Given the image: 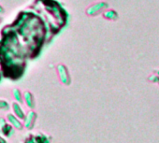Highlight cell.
I'll list each match as a JSON object with an SVG mask.
<instances>
[{
	"instance_id": "cell-4",
	"label": "cell",
	"mask_w": 159,
	"mask_h": 143,
	"mask_svg": "<svg viewBox=\"0 0 159 143\" xmlns=\"http://www.w3.org/2000/svg\"><path fill=\"white\" fill-rule=\"evenodd\" d=\"M7 119H8L9 123H10L13 128H16V129H18V130H22V129H23V123H21L20 119L17 118L14 114H8Z\"/></svg>"
},
{
	"instance_id": "cell-6",
	"label": "cell",
	"mask_w": 159,
	"mask_h": 143,
	"mask_svg": "<svg viewBox=\"0 0 159 143\" xmlns=\"http://www.w3.org/2000/svg\"><path fill=\"white\" fill-rule=\"evenodd\" d=\"M24 98H25V104L27 105L28 108L30 109H34L35 108V98H34V96L30 93V92H25V95H24Z\"/></svg>"
},
{
	"instance_id": "cell-8",
	"label": "cell",
	"mask_w": 159,
	"mask_h": 143,
	"mask_svg": "<svg viewBox=\"0 0 159 143\" xmlns=\"http://www.w3.org/2000/svg\"><path fill=\"white\" fill-rule=\"evenodd\" d=\"M36 143H50V138L43 134H39L34 136Z\"/></svg>"
},
{
	"instance_id": "cell-2",
	"label": "cell",
	"mask_w": 159,
	"mask_h": 143,
	"mask_svg": "<svg viewBox=\"0 0 159 143\" xmlns=\"http://www.w3.org/2000/svg\"><path fill=\"white\" fill-rule=\"evenodd\" d=\"M108 8V4L104 3V2H99V3H96L95 5L89 7L86 11V13L90 16H95L98 15V13H100L103 10Z\"/></svg>"
},
{
	"instance_id": "cell-5",
	"label": "cell",
	"mask_w": 159,
	"mask_h": 143,
	"mask_svg": "<svg viewBox=\"0 0 159 143\" xmlns=\"http://www.w3.org/2000/svg\"><path fill=\"white\" fill-rule=\"evenodd\" d=\"M12 110H13L14 115H15L17 118H19L20 120H24L25 114V111H24V109H22V107L20 106L19 103L14 102V103L12 104Z\"/></svg>"
},
{
	"instance_id": "cell-10",
	"label": "cell",
	"mask_w": 159,
	"mask_h": 143,
	"mask_svg": "<svg viewBox=\"0 0 159 143\" xmlns=\"http://www.w3.org/2000/svg\"><path fill=\"white\" fill-rule=\"evenodd\" d=\"M104 17L107 18V19H116L117 17V14L114 11H108L104 13Z\"/></svg>"
},
{
	"instance_id": "cell-12",
	"label": "cell",
	"mask_w": 159,
	"mask_h": 143,
	"mask_svg": "<svg viewBox=\"0 0 159 143\" xmlns=\"http://www.w3.org/2000/svg\"><path fill=\"white\" fill-rule=\"evenodd\" d=\"M25 143H36V141H35V137H34L33 136H28V137L25 140Z\"/></svg>"
},
{
	"instance_id": "cell-15",
	"label": "cell",
	"mask_w": 159,
	"mask_h": 143,
	"mask_svg": "<svg viewBox=\"0 0 159 143\" xmlns=\"http://www.w3.org/2000/svg\"><path fill=\"white\" fill-rule=\"evenodd\" d=\"M4 11H4V8L1 5H0V13H4Z\"/></svg>"
},
{
	"instance_id": "cell-13",
	"label": "cell",
	"mask_w": 159,
	"mask_h": 143,
	"mask_svg": "<svg viewBox=\"0 0 159 143\" xmlns=\"http://www.w3.org/2000/svg\"><path fill=\"white\" fill-rule=\"evenodd\" d=\"M6 123H7V122H6V120L4 118H0V127H2Z\"/></svg>"
},
{
	"instance_id": "cell-7",
	"label": "cell",
	"mask_w": 159,
	"mask_h": 143,
	"mask_svg": "<svg viewBox=\"0 0 159 143\" xmlns=\"http://www.w3.org/2000/svg\"><path fill=\"white\" fill-rule=\"evenodd\" d=\"M0 131H1V133L6 136H11L13 134H14V128L10 124V123H6L5 125H3L2 127H0Z\"/></svg>"
},
{
	"instance_id": "cell-1",
	"label": "cell",
	"mask_w": 159,
	"mask_h": 143,
	"mask_svg": "<svg viewBox=\"0 0 159 143\" xmlns=\"http://www.w3.org/2000/svg\"><path fill=\"white\" fill-rule=\"evenodd\" d=\"M57 72H58L60 81L64 84L69 85L70 84V76H69L68 70L66 67V65H57Z\"/></svg>"
},
{
	"instance_id": "cell-11",
	"label": "cell",
	"mask_w": 159,
	"mask_h": 143,
	"mask_svg": "<svg viewBox=\"0 0 159 143\" xmlns=\"http://www.w3.org/2000/svg\"><path fill=\"white\" fill-rule=\"evenodd\" d=\"M10 109V104L5 100H0V109L1 110H8Z\"/></svg>"
},
{
	"instance_id": "cell-9",
	"label": "cell",
	"mask_w": 159,
	"mask_h": 143,
	"mask_svg": "<svg viewBox=\"0 0 159 143\" xmlns=\"http://www.w3.org/2000/svg\"><path fill=\"white\" fill-rule=\"evenodd\" d=\"M13 96H14V98H15V100H16L17 103L22 104L24 102V100H23V95H22V93L20 92L19 89H13Z\"/></svg>"
},
{
	"instance_id": "cell-14",
	"label": "cell",
	"mask_w": 159,
	"mask_h": 143,
	"mask_svg": "<svg viewBox=\"0 0 159 143\" xmlns=\"http://www.w3.org/2000/svg\"><path fill=\"white\" fill-rule=\"evenodd\" d=\"M0 143H7V141L2 136H0Z\"/></svg>"
},
{
	"instance_id": "cell-16",
	"label": "cell",
	"mask_w": 159,
	"mask_h": 143,
	"mask_svg": "<svg viewBox=\"0 0 159 143\" xmlns=\"http://www.w3.org/2000/svg\"><path fill=\"white\" fill-rule=\"evenodd\" d=\"M0 133H1V131H0Z\"/></svg>"
},
{
	"instance_id": "cell-3",
	"label": "cell",
	"mask_w": 159,
	"mask_h": 143,
	"mask_svg": "<svg viewBox=\"0 0 159 143\" xmlns=\"http://www.w3.org/2000/svg\"><path fill=\"white\" fill-rule=\"evenodd\" d=\"M36 119H37V113L33 110L29 111L27 115H25L24 118V125L27 129H32L35 125Z\"/></svg>"
}]
</instances>
